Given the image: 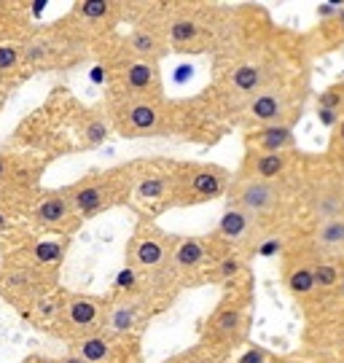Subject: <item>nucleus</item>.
<instances>
[{"label": "nucleus", "mask_w": 344, "mask_h": 363, "mask_svg": "<svg viewBox=\"0 0 344 363\" xmlns=\"http://www.w3.org/2000/svg\"><path fill=\"white\" fill-rule=\"evenodd\" d=\"M272 38H274V33H267V38L250 43L248 49H240L221 70L218 89L240 111L258 91L301 73L299 70V49L282 43V40H277V46H274Z\"/></svg>", "instance_id": "obj_1"}, {"label": "nucleus", "mask_w": 344, "mask_h": 363, "mask_svg": "<svg viewBox=\"0 0 344 363\" xmlns=\"http://www.w3.org/2000/svg\"><path fill=\"white\" fill-rule=\"evenodd\" d=\"M226 194H229L231 208L245 210L261 226H274V223H288V220L299 223L294 218L299 213V167L291 178H282V181L234 175Z\"/></svg>", "instance_id": "obj_2"}, {"label": "nucleus", "mask_w": 344, "mask_h": 363, "mask_svg": "<svg viewBox=\"0 0 344 363\" xmlns=\"http://www.w3.org/2000/svg\"><path fill=\"white\" fill-rule=\"evenodd\" d=\"M253 288H229L218 307L202 325V345L199 350L213 355L218 363L229 358L234 350L248 345V331H250V318H253Z\"/></svg>", "instance_id": "obj_3"}, {"label": "nucleus", "mask_w": 344, "mask_h": 363, "mask_svg": "<svg viewBox=\"0 0 344 363\" xmlns=\"http://www.w3.org/2000/svg\"><path fill=\"white\" fill-rule=\"evenodd\" d=\"M306 97V76H294L272 84L269 89L258 91L255 97H250L243 105V124H248L250 130L255 127H294L301 118V108H304Z\"/></svg>", "instance_id": "obj_4"}, {"label": "nucleus", "mask_w": 344, "mask_h": 363, "mask_svg": "<svg viewBox=\"0 0 344 363\" xmlns=\"http://www.w3.org/2000/svg\"><path fill=\"white\" fill-rule=\"evenodd\" d=\"M129 189H132V164H124V167L87 175V178H81L78 183L67 186L62 191L73 213H76V218L84 220L102 213V210L113 208V205L127 202Z\"/></svg>", "instance_id": "obj_5"}, {"label": "nucleus", "mask_w": 344, "mask_h": 363, "mask_svg": "<svg viewBox=\"0 0 344 363\" xmlns=\"http://www.w3.org/2000/svg\"><path fill=\"white\" fill-rule=\"evenodd\" d=\"M231 175L221 164H207V162H189L175 167V181H172V208H194V205H207L213 199L226 196L231 186Z\"/></svg>", "instance_id": "obj_6"}, {"label": "nucleus", "mask_w": 344, "mask_h": 363, "mask_svg": "<svg viewBox=\"0 0 344 363\" xmlns=\"http://www.w3.org/2000/svg\"><path fill=\"white\" fill-rule=\"evenodd\" d=\"M178 162L151 159L132 164V189L129 202L143 210V218H153L162 210L172 208V181Z\"/></svg>", "instance_id": "obj_7"}, {"label": "nucleus", "mask_w": 344, "mask_h": 363, "mask_svg": "<svg viewBox=\"0 0 344 363\" xmlns=\"http://www.w3.org/2000/svg\"><path fill=\"white\" fill-rule=\"evenodd\" d=\"M226 250L216 240L207 237H175L172 256H170V274L180 288H196L210 283V274L216 269V261Z\"/></svg>", "instance_id": "obj_8"}, {"label": "nucleus", "mask_w": 344, "mask_h": 363, "mask_svg": "<svg viewBox=\"0 0 344 363\" xmlns=\"http://www.w3.org/2000/svg\"><path fill=\"white\" fill-rule=\"evenodd\" d=\"M108 298L91 296V294H60L57 304L51 307V328L57 337L78 342L102 331Z\"/></svg>", "instance_id": "obj_9"}, {"label": "nucleus", "mask_w": 344, "mask_h": 363, "mask_svg": "<svg viewBox=\"0 0 344 363\" xmlns=\"http://www.w3.org/2000/svg\"><path fill=\"white\" fill-rule=\"evenodd\" d=\"M172 240L175 237L162 232L151 218H140L127 242V267L151 280H172L170 274Z\"/></svg>", "instance_id": "obj_10"}, {"label": "nucleus", "mask_w": 344, "mask_h": 363, "mask_svg": "<svg viewBox=\"0 0 344 363\" xmlns=\"http://www.w3.org/2000/svg\"><path fill=\"white\" fill-rule=\"evenodd\" d=\"M167 46L175 52H207L216 43L218 27L210 13L202 9H167V16L162 19Z\"/></svg>", "instance_id": "obj_11"}, {"label": "nucleus", "mask_w": 344, "mask_h": 363, "mask_svg": "<svg viewBox=\"0 0 344 363\" xmlns=\"http://www.w3.org/2000/svg\"><path fill=\"white\" fill-rule=\"evenodd\" d=\"M167 301L153 296H111L105 307L102 331L111 337L121 339H140L145 325L159 310H165Z\"/></svg>", "instance_id": "obj_12"}, {"label": "nucleus", "mask_w": 344, "mask_h": 363, "mask_svg": "<svg viewBox=\"0 0 344 363\" xmlns=\"http://www.w3.org/2000/svg\"><path fill=\"white\" fill-rule=\"evenodd\" d=\"M167 111L165 100H132L118 97L113 105V127L124 138H148L167 130Z\"/></svg>", "instance_id": "obj_13"}, {"label": "nucleus", "mask_w": 344, "mask_h": 363, "mask_svg": "<svg viewBox=\"0 0 344 363\" xmlns=\"http://www.w3.org/2000/svg\"><path fill=\"white\" fill-rule=\"evenodd\" d=\"M70 352L84 363H140V339H121L97 331L70 342Z\"/></svg>", "instance_id": "obj_14"}, {"label": "nucleus", "mask_w": 344, "mask_h": 363, "mask_svg": "<svg viewBox=\"0 0 344 363\" xmlns=\"http://www.w3.org/2000/svg\"><path fill=\"white\" fill-rule=\"evenodd\" d=\"M116 91L118 97H132V100H165L159 62L124 57L116 73Z\"/></svg>", "instance_id": "obj_15"}, {"label": "nucleus", "mask_w": 344, "mask_h": 363, "mask_svg": "<svg viewBox=\"0 0 344 363\" xmlns=\"http://www.w3.org/2000/svg\"><path fill=\"white\" fill-rule=\"evenodd\" d=\"M304 237V234H301ZM299 237L288 253L280 256V274H282V286L299 304H312L315 298V259L309 253V247L304 245V240Z\"/></svg>", "instance_id": "obj_16"}, {"label": "nucleus", "mask_w": 344, "mask_h": 363, "mask_svg": "<svg viewBox=\"0 0 344 363\" xmlns=\"http://www.w3.org/2000/svg\"><path fill=\"white\" fill-rule=\"evenodd\" d=\"M261 229H264V226H261L253 216H248L245 210L231 208L229 205V208L223 210L216 232L210 234V237H213L223 250H237V253H243L245 259L250 261V247H253L255 237L261 234Z\"/></svg>", "instance_id": "obj_17"}, {"label": "nucleus", "mask_w": 344, "mask_h": 363, "mask_svg": "<svg viewBox=\"0 0 344 363\" xmlns=\"http://www.w3.org/2000/svg\"><path fill=\"white\" fill-rule=\"evenodd\" d=\"M30 220L40 229H51V232H73L81 223L65 191H43L30 208Z\"/></svg>", "instance_id": "obj_18"}, {"label": "nucleus", "mask_w": 344, "mask_h": 363, "mask_svg": "<svg viewBox=\"0 0 344 363\" xmlns=\"http://www.w3.org/2000/svg\"><path fill=\"white\" fill-rule=\"evenodd\" d=\"M299 159L301 154H296V151H282V154H248L245 151L243 167L237 175L261 178V181H282L296 172Z\"/></svg>", "instance_id": "obj_19"}, {"label": "nucleus", "mask_w": 344, "mask_h": 363, "mask_svg": "<svg viewBox=\"0 0 344 363\" xmlns=\"http://www.w3.org/2000/svg\"><path fill=\"white\" fill-rule=\"evenodd\" d=\"M304 245L312 256L328 261H344V218L323 220L304 229Z\"/></svg>", "instance_id": "obj_20"}, {"label": "nucleus", "mask_w": 344, "mask_h": 363, "mask_svg": "<svg viewBox=\"0 0 344 363\" xmlns=\"http://www.w3.org/2000/svg\"><path fill=\"white\" fill-rule=\"evenodd\" d=\"M167 52H170V46H167L162 22H143V25L132 27V33L124 38V54L132 60L159 62Z\"/></svg>", "instance_id": "obj_21"}, {"label": "nucleus", "mask_w": 344, "mask_h": 363, "mask_svg": "<svg viewBox=\"0 0 344 363\" xmlns=\"http://www.w3.org/2000/svg\"><path fill=\"white\" fill-rule=\"evenodd\" d=\"M245 151L248 154H282V151H296L294 127H255L245 135Z\"/></svg>", "instance_id": "obj_22"}, {"label": "nucleus", "mask_w": 344, "mask_h": 363, "mask_svg": "<svg viewBox=\"0 0 344 363\" xmlns=\"http://www.w3.org/2000/svg\"><path fill=\"white\" fill-rule=\"evenodd\" d=\"M210 283H221L226 288H248L250 286V261L237 250H226L216 261V269L210 274Z\"/></svg>", "instance_id": "obj_23"}, {"label": "nucleus", "mask_w": 344, "mask_h": 363, "mask_svg": "<svg viewBox=\"0 0 344 363\" xmlns=\"http://www.w3.org/2000/svg\"><path fill=\"white\" fill-rule=\"evenodd\" d=\"M318 116L326 121V124H336L339 118H344V81L339 84H331L318 94Z\"/></svg>", "instance_id": "obj_24"}, {"label": "nucleus", "mask_w": 344, "mask_h": 363, "mask_svg": "<svg viewBox=\"0 0 344 363\" xmlns=\"http://www.w3.org/2000/svg\"><path fill=\"white\" fill-rule=\"evenodd\" d=\"M116 13H118V3H105V0H84L73 9V16L89 25H111Z\"/></svg>", "instance_id": "obj_25"}, {"label": "nucleus", "mask_w": 344, "mask_h": 363, "mask_svg": "<svg viewBox=\"0 0 344 363\" xmlns=\"http://www.w3.org/2000/svg\"><path fill=\"white\" fill-rule=\"evenodd\" d=\"M65 250H67V240H40L33 247V261L40 267H57L62 264Z\"/></svg>", "instance_id": "obj_26"}, {"label": "nucleus", "mask_w": 344, "mask_h": 363, "mask_svg": "<svg viewBox=\"0 0 344 363\" xmlns=\"http://www.w3.org/2000/svg\"><path fill=\"white\" fill-rule=\"evenodd\" d=\"M25 54H22V46L16 43H0V78L13 76L19 65H22Z\"/></svg>", "instance_id": "obj_27"}, {"label": "nucleus", "mask_w": 344, "mask_h": 363, "mask_svg": "<svg viewBox=\"0 0 344 363\" xmlns=\"http://www.w3.org/2000/svg\"><path fill=\"white\" fill-rule=\"evenodd\" d=\"M272 361H274V355L267 347H261V345H245V350L229 363H272Z\"/></svg>", "instance_id": "obj_28"}, {"label": "nucleus", "mask_w": 344, "mask_h": 363, "mask_svg": "<svg viewBox=\"0 0 344 363\" xmlns=\"http://www.w3.org/2000/svg\"><path fill=\"white\" fill-rule=\"evenodd\" d=\"M323 156H326V162H328L333 169H339L344 175V145H328Z\"/></svg>", "instance_id": "obj_29"}, {"label": "nucleus", "mask_w": 344, "mask_h": 363, "mask_svg": "<svg viewBox=\"0 0 344 363\" xmlns=\"http://www.w3.org/2000/svg\"><path fill=\"white\" fill-rule=\"evenodd\" d=\"M328 145H344V118H339L331 127V138H328Z\"/></svg>", "instance_id": "obj_30"}, {"label": "nucleus", "mask_w": 344, "mask_h": 363, "mask_svg": "<svg viewBox=\"0 0 344 363\" xmlns=\"http://www.w3.org/2000/svg\"><path fill=\"white\" fill-rule=\"evenodd\" d=\"M57 363H84V361H81V358H76L73 352H67V355H65V358H60Z\"/></svg>", "instance_id": "obj_31"}, {"label": "nucleus", "mask_w": 344, "mask_h": 363, "mask_svg": "<svg viewBox=\"0 0 344 363\" xmlns=\"http://www.w3.org/2000/svg\"><path fill=\"white\" fill-rule=\"evenodd\" d=\"M27 363H57V361H27Z\"/></svg>", "instance_id": "obj_32"}, {"label": "nucleus", "mask_w": 344, "mask_h": 363, "mask_svg": "<svg viewBox=\"0 0 344 363\" xmlns=\"http://www.w3.org/2000/svg\"><path fill=\"white\" fill-rule=\"evenodd\" d=\"M272 363H288V361H282V358H274V361H272Z\"/></svg>", "instance_id": "obj_33"}]
</instances>
